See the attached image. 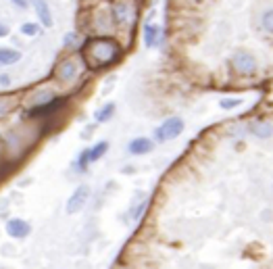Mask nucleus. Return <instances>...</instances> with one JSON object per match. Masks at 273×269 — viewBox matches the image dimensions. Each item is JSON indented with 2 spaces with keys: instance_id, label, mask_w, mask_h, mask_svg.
Segmentation results:
<instances>
[{
  "instance_id": "obj_1",
  "label": "nucleus",
  "mask_w": 273,
  "mask_h": 269,
  "mask_svg": "<svg viewBox=\"0 0 273 269\" xmlns=\"http://www.w3.org/2000/svg\"><path fill=\"white\" fill-rule=\"evenodd\" d=\"M83 61L90 69H107L111 65H115L121 54H123V48L115 38H107V36H96V38H88L83 42L81 48Z\"/></svg>"
},
{
  "instance_id": "obj_2",
  "label": "nucleus",
  "mask_w": 273,
  "mask_h": 269,
  "mask_svg": "<svg viewBox=\"0 0 273 269\" xmlns=\"http://www.w3.org/2000/svg\"><path fill=\"white\" fill-rule=\"evenodd\" d=\"M79 73H81V67H79V61L75 56L63 58V61L54 67V77H56L58 84H63V86L73 84L79 77Z\"/></svg>"
},
{
  "instance_id": "obj_3",
  "label": "nucleus",
  "mask_w": 273,
  "mask_h": 269,
  "mask_svg": "<svg viewBox=\"0 0 273 269\" xmlns=\"http://www.w3.org/2000/svg\"><path fill=\"white\" fill-rule=\"evenodd\" d=\"M181 132H184V121L179 117H169L155 130V140L157 142H169L173 138H177Z\"/></svg>"
},
{
  "instance_id": "obj_4",
  "label": "nucleus",
  "mask_w": 273,
  "mask_h": 269,
  "mask_svg": "<svg viewBox=\"0 0 273 269\" xmlns=\"http://www.w3.org/2000/svg\"><path fill=\"white\" fill-rule=\"evenodd\" d=\"M232 67L240 75H253L257 71V58L246 50H240L232 56Z\"/></svg>"
},
{
  "instance_id": "obj_5",
  "label": "nucleus",
  "mask_w": 273,
  "mask_h": 269,
  "mask_svg": "<svg viewBox=\"0 0 273 269\" xmlns=\"http://www.w3.org/2000/svg\"><path fill=\"white\" fill-rule=\"evenodd\" d=\"M88 198H90V186L81 184L79 188H75V190H73V194H71V196H69V200H67V213H69V215L79 213L81 209L86 206Z\"/></svg>"
},
{
  "instance_id": "obj_6",
  "label": "nucleus",
  "mask_w": 273,
  "mask_h": 269,
  "mask_svg": "<svg viewBox=\"0 0 273 269\" xmlns=\"http://www.w3.org/2000/svg\"><path fill=\"white\" fill-rule=\"evenodd\" d=\"M113 21L115 25H130V21L134 19V13H132V5L130 3H123V0H119V3L113 5Z\"/></svg>"
},
{
  "instance_id": "obj_7",
  "label": "nucleus",
  "mask_w": 273,
  "mask_h": 269,
  "mask_svg": "<svg viewBox=\"0 0 273 269\" xmlns=\"http://www.w3.org/2000/svg\"><path fill=\"white\" fill-rule=\"evenodd\" d=\"M54 98H56L54 90H50V88H38V90H34V92L27 96V107L29 109H36V107H42V105H46V102H50Z\"/></svg>"
},
{
  "instance_id": "obj_8",
  "label": "nucleus",
  "mask_w": 273,
  "mask_h": 269,
  "mask_svg": "<svg viewBox=\"0 0 273 269\" xmlns=\"http://www.w3.org/2000/svg\"><path fill=\"white\" fill-rule=\"evenodd\" d=\"M63 105H65V100L56 96L54 100H50V102H46V105H42V107L29 109L27 115H29V117H34V119H38V117H50V115H54V113H58L60 109H63Z\"/></svg>"
},
{
  "instance_id": "obj_9",
  "label": "nucleus",
  "mask_w": 273,
  "mask_h": 269,
  "mask_svg": "<svg viewBox=\"0 0 273 269\" xmlns=\"http://www.w3.org/2000/svg\"><path fill=\"white\" fill-rule=\"evenodd\" d=\"M7 234L11 238H17V240H23V238H27L29 234H32V225H29L27 221L15 217V219H9L7 221Z\"/></svg>"
},
{
  "instance_id": "obj_10",
  "label": "nucleus",
  "mask_w": 273,
  "mask_h": 269,
  "mask_svg": "<svg viewBox=\"0 0 273 269\" xmlns=\"http://www.w3.org/2000/svg\"><path fill=\"white\" fill-rule=\"evenodd\" d=\"M29 5L36 9V15H38L42 27H52V25H54L52 13H50V7H48L46 0H29Z\"/></svg>"
},
{
  "instance_id": "obj_11",
  "label": "nucleus",
  "mask_w": 273,
  "mask_h": 269,
  "mask_svg": "<svg viewBox=\"0 0 273 269\" xmlns=\"http://www.w3.org/2000/svg\"><path fill=\"white\" fill-rule=\"evenodd\" d=\"M153 148H155V142L150 140V138H134L130 142V146H128V151H130V155L142 157V155L153 153Z\"/></svg>"
},
{
  "instance_id": "obj_12",
  "label": "nucleus",
  "mask_w": 273,
  "mask_h": 269,
  "mask_svg": "<svg viewBox=\"0 0 273 269\" xmlns=\"http://www.w3.org/2000/svg\"><path fill=\"white\" fill-rule=\"evenodd\" d=\"M144 44L148 48L161 44V27L159 25H155V23H146L144 25Z\"/></svg>"
},
{
  "instance_id": "obj_13",
  "label": "nucleus",
  "mask_w": 273,
  "mask_h": 269,
  "mask_svg": "<svg viewBox=\"0 0 273 269\" xmlns=\"http://www.w3.org/2000/svg\"><path fill=\"white\" fill-rule=\"evenodd\" d=\"M250 132H253L257 138L267 140V138H271V136H273V123L265 121V119H257V121H253V123H250Z\"/></svg>"
},
{
  "instance_id": "obj_14",
  "label": "nucleus",
  "mask_w": 273,
  "mask_h": 269,
  "mask_svg": "<svg viewBox=\"0 0 273 269\" xmlns=\"http://www.w3.org/2000/svg\"><path fill=\"white\" fill-rule=\"evenodd\" d=\"M107 153H109V142H107V140H100V142H96L94 146L88 148V161H90V163H96V161H100Z\"/></svg>"
},
{
  "instance_id": "obj_15",
  "label": "nucleus",
  "mask_w": 273,
  "mask_h": 269,
  "mask_svg": "<svg viewBox=\"0 0 273 269\" xmlns=\"http://www.w3.org/2000/svg\"><path fill=\"white\" fill-rule=\"evenodd\" d=\"M21 61V52L17 48H0V67H9Z\"/></svg>"
},
{
  "instance_id": "obj_16",
  "label": "nucleus",
  "mask_w": 273,
  "mask_h": 269,
  "mask_svg": "<svg viewBox=\"0 0 273 269\" xmlns=\"http://www.w3.org/2000/svg\"><path fill=\"white\" fill-rule=\"evenodd\" d=\"M15 105H17V98L15 96H7V94L0 96V119H5L15 109Z\"/></svg>"
},
{
  "instance_id": "obj_17",
  "label": "nucleus",
  "mask_w": 273,
  "mask_h": 269,
  "mask_svg": "<svg viewBox=\"0 0 273 269\" xmlns=\"http://www.w3.org/2000/svg\"><path fill=\"white\" fill-rule=\"evenodd\" d=\"M113 115H115V105H113V102H107L102 109H98V111H96L94 119H96L98 123H107Z\"/></svg>"
},
{
  "instance_id": "obj_18",
  "label": "nucleus",
  "mask_w": 273,
  "mask_h": 269,
  "mask_svg": "<svg viewBox=\"0 0 273 269\" xmlns=\"http://www.w3.org/2000/svg\"><path fill=\"white\" fill-rule=\"evenodd\" d=\"M21 34L23 36H38L40 34V23H32V21H27V23H21Z\"/></svg>"
},
{
  "instance_id": "obj_19",
  "label": "nucleus",
  "mask_w": 273,
  "mask_h": 269,
  "mask_svg": "<svg viewBox=\"0 0 273 269\" xmlns=\"http://www.w3.org/2000/svg\"><path fill=\"white\" fill-rule=\"evenodd\" d=\"M261 25H263V29H265L267 34H273V9H271V11H267V13L263 15Z\"/></svg>"
},
{
  "instance_id": "obj_20",
  "label": "nucleus",
  "mask_w": 273,
  "mask_h": 269,
  "mask_svg": "<svg viewBox=\"0 0 273 269\" xmlns=\"http://www.w3.org/2000/svg\"><path fill=\"white\" fill-rule=\"evenodd\" d=\"M146 206H148V200H146V196L142 198V202H140V204H134V209H132V219H134V221H138V219L142 217V213L146 211Z\"/></svg>"
},
{
  "instance_id": "obj_21",
  "label": "nucleus",
  "mask_w": 273,
  "mask_h": 269,
  "mask_svg": "<svg viewBox=\"0 0 273 269\" xmlns=\"http://www.w3.org/2000/svg\"><path fill=\"white\" fill-rule=\"evenodd\" d=\"M88 165H90V161H88V148H86V151L79 153V157H77V161H75V169H77V171H86Z\"/></svg>"
},
{
  "instance_id": "obj_22",
  "label": "nucleus",
  "mask_w": 273,
  "mask_h": 269,
  "mask_svg": "<svg viewBox=\"0 0 273 269\" xmlns=\"http://www.w3.org/2000/svg\"><path fill=\"white\" fill-rule=\"evenodd\" d=\"M240 105H242L240 98H223V100H221V109H227V111H229V109H236V107H240Z\"/></svg>"
},
{
  "instance_id": "obj_23",
  "label": "nucleus",
  "mask_w": 273,
  "mask_h": 269,
  "mask_svg": "<svg viewBox=\"0 0 273 269\" xmlns=\"http://www.w3.org/2000/svg\"><path fill=\"white\" fill-rule=\"evenodd\" d=\"M65 48H75V44H77V34H73V32H69L67 36H65Z\"/></svg>"
},
{
  "instance_id": "obj_24",
  "label": "nucleus",
  "mask_w": 273,
  "mask_h": 269,
  "mask_svg": "<svg viewBox=\"0 0 273 269\" xmlns=\"http://www.w3.org/2000/svg\"><path fill=\"white\" fill-rule=\"evenodd\" d=\"M11 3H13L17 9H23V11L29 7V0H11Z\"/></svg>"
},
{
  "instance_id": "obj_25",
  "label": "nucleus",
  "mask_w": 273,
  "mask_h": 269,
  "mask_svg": "<svg viewBox=\"0 0 273 269\" xmlns=\"http://www.w3.org/2000/svg\"><path fill=\"white\" fill-rule=\"evenodd\" d=\"M0 86H3V88H9V86H11V75H7V73L0 75Z\"/></svg>"
},
{
  "instance_id": "obj_26",
  "label": "nucleus",
  "mask_w": 273,
  "mask_h": 269,
  "mask_svg": "<svg viewBox=\"0 0 273 269\" xmlns=\"http://www.w3.org/2000/svg\"><path fill=\"white\" fill-rule=\"evenodd\" d=\"M5 36H9V27L5 23H0V38H5Z\"/></svg>"
}]
</instances>
